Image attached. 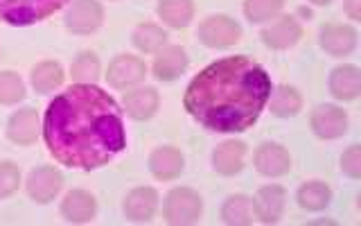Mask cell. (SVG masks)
<instances>
[{"instance_id": "cell-1", "label": "cell", "mask_w": 361, "mask_h": 226, "mask_svg": "<svg viewBox=\"0 0 361 226\" xmlns=\"http://www.w3.org/2000/svg\"><path fill=\"white\" fill-rule=\"evenodd\" d=\"M43 138L56 163L84 172L104 167L127 145L122 109L95 84H73L48 105Z\"/></svg>"}, {"instance_id": "cell-2", "label": "cell", "mask_w": 361, "mask_h": 226, "mask_svg": "<svg viewBox=\"0 0 361 226\" xmlns=\"http://www.w3.org/2000/svg\"><path fill=\"white\" fill-rule=\"evenodd\" d=\"M271 79L257 61L248 56H226L192 79L183 107L210 131L237 133L257 122L269 105Z\"/></svg>"}, {"instance_id": "cell-3", "label": "cell", "mask_w": 361, "mask_h": 226, "mask_svg": "<svg viewBox=\"0 0 361 226\" xmlns=\"http://www.w3.org/2000/svg\"><path fill=\"white\" fill-rule=\"evenodd\" d=\"M68 0H0V18L9 25H34L50 18Z\"/></svg>"}, {"instance_id": "cell-4", "label": "cell", "mask_w": 361, "mask_h": 226, "mask_svg": "<svg viewBox=\"0 0 361 226\" xmlns=\"http://www.w3.org/2000/svg\"><path fill=\"white\" fill-rule=\"evenodd\" d=\"M203 213V199L195 188H174L167 192L165 203H163V218L167 224L174 226H185V224H197Z\"/></svg>"}, {"instance_id": "cell-5", "label": "cell", "mask_w": 361, "mask_h": 226, "mask_svg": "<svg viewBox=\"0 0 361 226\" xmlns=\"http://www.w3.org/2000/svg\"><path fill=\"white\" fill-rule=\"evenodd\" d=\"M197 37L208 48H231L242 39V28L235 18L226 14H212L201 20Z\"/></svg>"}, {"instance_id": "cell-6", "label": "cell", "mask_w": 361, "mask_h": 226, "mask_svg": "<svg viewBox=\"0 0 361 226\" xmlns=\"http://www.w3.org/2000/svg\"><path fill=\"white\" fill-rule=\"evenodd\" d=\"M312 131L323 141H336L348 131V113L336 105H319L310 116Z\"/></svg>"}, {"instance_id": "cell-7", "label": "cell", "mask_w": 361, "mask_h": 226, "mask_svg": "<svg viewBox=\"0 0 361 226\" xmlns=\"http://www.w3.org/2000/svg\"><path fill=\"white\" fill-rule=\"evenodd\" d=\"M104 23V7L97 0H73L66 14V28L73 34H90Z\"/></svg>"}, {"instance_id": "cell-8", "label": "cell", "mask_w": 361, "mask_h": 226, "mask_svg": "<svg viewBox=\"0 0 361 226\" xmlns=\"http://www.w3.org/2000/svg\"><path fill=\"white\" fill-rule=\"evenodd\" d=\"M63 188V177L52 165H41L27 177V195L37 203H50Z\"/></svg>"}, {"instance_id": "cell-9", "label": "cell", "mask_w": 361, "mask_h": 226, "mask_svg": "<svg viewBox=\"0 0 361 226\" xmlns=\"http://www.w3.org/2000/svg\"><path fill=\"white\" fill-rule=\"evenodd\" d=\"M253 201V213L255 218L262 222V224H276L282 213H285V203H287V190L278 186V184H271V186H262Z\"/></svg>"}, {"instance_id": "cell-10", "label": "cell", "mask_w": 361, "mask_h": 226, "mask_svg": "<svg viewBox=\"0 0 361 226\" xmlns=\"http://www.w3.org/2000/svg\"><path fill=\"white\" fill-rule=\"evenodd\" d=\"M147 75V66L142 59L133 54H118L116 59L109 64L106 71V82L113 88H131L140 84Z\"/></svg>"}, {"instance_id": "cell-11", "label": "cell", "mask_w": 361, "mask_h": 226, "mask_svg": "<svg viewBox=\"0 0 361 226\" xmlns=\"http://www.w3.org/2000/svg\"><path fill=\"white\" fill-rule=\"evenodd\" d=\"M319 43L332 56L353 54L357 48V30L353 25H343V23H327L321 28Z\"/></svg>"}, {"instance_id": "cell-12", "label": "cell", "mask_w": 361, "mask_h": 226, "mask_svg": "<svg viewBox=\"0 0 361 226\" xmlns=\"http://www.w3.org/2000/svg\"><path fill=\"white\" fill-rule=\"evenodd\" d=\"M259 37H262L264 45H269L271 50H287L293 43L300 41L302 28L296 20V16L285 14V16H278L271 25H267Z\"/></svg>"}, {"instance_id": "cell-13", "label": "cell", "mask_w": 361, "mask_h": 226, "mask_svg": "<svg viewBox=\"0 0 361 226\" xmlns=\"http://www.w3.org/2000/svg\"><path fill=\"white\" fill-rule=\"evenodd\" d=\"M255 170L264 177H285L291 170V156L282 145L278 143H264L257 147V152L253 156Z\"/></svg>"}, {"instance_id": "cell-14", "label": "cell", "mask_w": 361, "mask_h": 226, "mask_svg": "<svg viewBox=\"0 0 361 226\" xmlns=\"http://www.w3.org/2000/svg\"><path fill=\"white\" fill-rule=\"evenodd\" d=\"M188 52L180 45H167L161 48L154 59V77L161 82H174L188 71Z\"/></svg>"}, {"instance_id": "cell-15", "label": "cell", "mask_w": 361, "mask_h": 226, "mask_svg": "<svg viewBox=\"0 0 361 226\" xmlns=\"http://www.w3.org/2000/svg\"><path fill=\"white\" fill-rule=\"evenodd\" d=\"M61 215L71 224H86L97 215V201L88 190L75 188L61 201Z\"/></svg>"}, {"instance_id": "cell-16", "label": "cell", "mask_w": 361, "mask_h": 226, "mask_svg": "<svg viewBox=\"0 0 361 226\" xmlns=\"http://www.w3.org/2000/svg\"><path fill=\"white\" fill-rule=\"evenodd\" d=\"M122 208L129 222H149L158 208V192L149 186L133 188L124 199Z\"/></svg>"}, {"instance_id": "cell-17", "label": "cell", "mask_w": 361, "mask_h": 226, "mask_svg": "<svg viewBox=\"0 0 361 226\" xmlns=\"http://www.w3.org/2000/svg\"><path fill=\"white\" fill-rule=\"evenodd\" d=\"M246 158V145L242 141H224L212 152V167L221 177H235L242 172Z\"/></svg>"}, {"instance_id": "cell-18", "label": "cell", "mask_w": 361, "mask_h": 226, "mask_svg": "<svg viewBox=\"0 0 361 226\" xmlns=\"http://www.w3.org/2000/svg\"><path fill=\"white\" fill-rule=\"evenodd\" d=\"M330 93L341 102H353L361 93V71L353 64L336 66L330 73Z\"/></svg>"}, {"instance_id": "cell-19", "label": "cell", "mask_w": 361, "mask_h": 226, "mask_svg": "<svg viewBox=\"0 0 361 226\" xmlns=\"http://www.w3.org/2000/svg\"><path fill=\"white\" fill-rule=\"evenodd\" d=\"M39 127L41 124H39L37 109L25 107V109H18L14 116L9 118L7 136H9V141L16 145H32L39 138Z\"/></svg>"}, {"instance_id": "cell-20", "label": "cell", "mask_w": 361, "mask_h": 226, "mask_svg": "<svg viewBox=\"0 0 361 226\" xmlns=\"http://www.w3.org/2000/svg\"><path fill=\"white\" fill-rule=\"evenodd\" d=\"M183 167H185L183 154H180L176 147L163 145V147H158V150H154L149 156V172L161 181L176 179L183 172Z\"/></svg>"}, {"instance_id": "cell-21", "label": "cell", "mask_w": 361, "mask_h": 226, "mask_svg": "<svg viewBox=\"0 0 361 226\" xmlns=\"http://www.w3.org/2000/svg\"><path fill=\"white\" fill-rule=\"evenodd\" d=\"M158 105H161V97H158V90L152 86L135 88L124 95V111L133 120H149L158 111Z\"/></svg>"}, {"instance_id": "cell-22", "label": "cell", "mask_w": 361, "mask_h": 226, "mask_svg": "<svg viewBox=\"0 0 361 226\" xmlns=\"http://www.w3.org/2000/svg\"><path fill=\"white\" fill-rule=\"evenodd\" d=\"M269 102H271V113L278 118H293L302 109V95L289 84H282L276 90H271Z\"/></svg>"}, {"instance_id": "cell-23", "label": "cell", "mask_w": 361, "mask_h": 226, "mask_svg": "<svg viewBox=\"0 0 361 226\" xmlns=\"http://www.w3.org/2000/svg\"><path fill=\"white\" fill-rule=\"evenodd\" d=\"M156 11L169 28L180 30L188 28L192 18H195V3L192 0H161Z\"/></svg>"}, {"instance_id": "cell-24", "label": "cell", "mask_w": 361, "mask_h": 226, "mask_svg": "<svg viewBox=\"0 0 361 226\" xmlns=\"http://www.w3.org/2000/svg\"><path fill=\"white\" fill-rule=\"evenodd\" d=\"M298 206L310 210V213H319V210H325L330 206L332 201V190L327 184L323 181H307V184H302L298 188Z\"/></svg>"}, {"instance_id": "cell-25", "label": "cell", "mask_w": 361, "mask_h": 226, "mask_svg": "<svg viewBox=\"0 0 361 226\" xmlns=\"http://www.w3.org/2000/svg\"><path fill=\"white\" fill-rule=\"evenodd\" d=\"M63 68L59 61H41L32 68V86L37 93H52L54 88L63 84Z\"/></svg>"}, {"instance_id": "cell-26", "label": "cell", "mask_w": 361, "mask_h": 226, "mask_svg": "<svg viewBox=\"0 0 361 226\" xmlns=\"http://www.w3.org/2000/svg\"><path fill=\"white\" fill-rule=\"evenodd\" d=\"M221 220L231 226H246L253 224V201L248 195H231L221 206Z\"/></svg>"}, {"instance_id": "cell-27", "label": "cell", "mask_w": 361, "mask_h": 226, "mask_svg": "<svg viewBox=\"0 0 361 226\" xmlns=\"http://www.w3.org/2000/svg\"><path fill=\"white\" fill-rule=\"evenodd\" d=\"M167 41V32L156 23H142L133 32V45L140 52H158Z\"/></svg>"}, {"instance_id": "cell-28", "label": "cell", "mask_w": 361, "mask_h": 226, "mask_svg": "<svg viewBox=\"0 0 361 226\" xmlns=\"http://www.w3.org/2000/svg\"><path fill=\"white\" fill-rule=\"evenodd\" d=\"M71 75L77 84H95L99 79V59L95 52H79L71 66Z\"/></svg>"}, {"instance_id": "cell-29", "label": "cell", "mask_w": 361, "mask_h": 226, "mask_svg": "<svg viewBox=\"0 0 361 226\" xmlns=\"http://www.w3.org/2000/svg\"><path fill=\"white\" fill-rule=\"evenodd\" d=\"M282 7L285 0H244V16L251 23H264L276 18Z\"/></svg>"}, {"instance_id": "cell-30", "label": "cell", "mask_w": 361, "mask_h": 226, "mask_svg": "<svg viewBox=\"0 0 361 226\" xmlns=\"http://www.w3.org/2000/svg\"><path fill=\"white\" fill-rule=\"evenodd\" d=\"M20 100H25V84L14 71L0 73V105L11 107L18 105Z\"/></svg>"}, {"instance_id": "cell-31", "label": "cell", "mask_w": 361, "mask_h": 226, "mask_svg": "<svg viewBox=\"0 0 361 226\" xmlns=\"http://www.w3.org/2000/svg\"><path fill=\"white\" fill-rule=\"evenodd\" d=\"M20 186V170L16 163L3 161L0 163V199L11 197Z\"/></svg>"}, {"instance_id": "cell-32", "label": "cell", "mask_w": 361, "mask_h": 226, "mask_svg": "<svg viewBox=\"0 0 361 226\" xmlns=\"http://www.w3.org/2000/svg\"><path fill=\"white\" fill-rule=\"evenodd\" d=\"M341 170L343 174L350 179H359L361 177V147L359 145H350L341 156Z\"/></svg>"}, {"instance_id": "cell-33", "label": "cell", "mask_w": 361, "mask_h": 226, "mask_svg": "<svg viewBox=\"0 0 361 226\" xmlns=\"http://www.w3.org/2000/svg\"><path fill=\"white\" fill-rule=\"evenodd\" d=\"M343 9L353 20H361V0H345Z\"/></svg>"}, {"instance_id": "cell-34", "label": "cell", "mask_w": 361, "mask_h": 226, "mask_svg": "<svg viewBox=\"0 0 361 226\" xmlns=\"http://www.w3.org/2000/svg\"><path fill=\"white\" fill-rule=\"evenodd\" d=\"M310 3H314V5H319V7H325V5H330L332 0H310Z\"/></svg>"}]
</instances>
